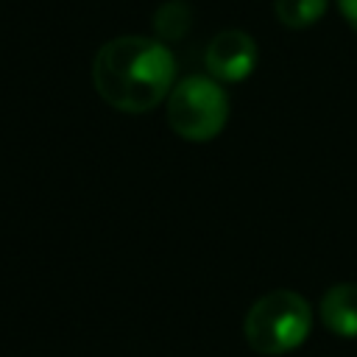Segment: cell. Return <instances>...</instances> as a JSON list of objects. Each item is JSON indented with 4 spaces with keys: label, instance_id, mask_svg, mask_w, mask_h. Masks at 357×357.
Listing matches in <instances>:
<instances>
[{
    "label": "cell",
    "instance_id": "cell-1",
    "mask_svg": "<svg viewBox=\"0 0 357 357\" xmlns=\"http://www.w3.org/2000/svg\"><path fill=\"white\" fill-rule=\"evenodd\" d=\"M176 59L151 36H117L92 59V86L112 109L142 114L156 109L173 89Z\"/></svg>",
    "mask_w": 357,
    "mask_h": 357
},
{
    "label": "cell",
    "instance_id": "cell-2",
    "mask_svg": "<svg viewBox=\"0 0 357 357\" xmlns=\"http://www.w3.org/2000/svg\"><path fill=\"white\" fill-rule=\"evenodd\" d=\"M312 326L307 298L293 290H271L251 304L243 321L248 346L262 357H279L301 346Z\"/></svg>",
    "mask_w": 357,
    "mask_h": 357
},
{
    "label": "cell",
    "instance_id": "cell-3",
    "mask_svg": "<svg viewBox=\"0 0 357 357\" xmlns=\"http://www.w3.org/2000/svg\"><path fill=\"white\" fill-rule=\"evenodd\" d=\"M167 126L190 142L215 139L229 120V95L212 75H187L167 95Z\"/></svg>",
    "mask_w": 357,
    "mask_h": 357
},
{
    "label": "cell",
    "instance_id": "cell-4",
    "mask_svg": "<svg viewBox=\"0 0 357 357\" xmlns=\"http://www.w3.org/2000/svg\"><path fill=\"white\" fill-rule=\"evenodd\" d=\"M259 50L257 42L251 39V33L240 31V28H226L220 31L204 53V64L209 70V75L215 81H226V84H237L243 78H248L257 67Z\"/></svg>",
    "mask_w": 357,
    "mask_h": 357
},
{
    "label": "cell",
    "instance_id": "cell-5",
    "mask_svg": "<svg viewBox=\"0 0 357 357\" xmlns=\"http://www.w3.org/2000/svg\"><path fill=\"white\" fill-rule=\"evenodd\" d=\"M321 321L340 337H357V282H343L324 293Z\"/></svg>",
    "mask_w": 357,
    "mask_h": 357
},
{
    "label": "cell",
    "instance_id": "cell-6",
    "mask_svg": "<svg viewBox=\"0 0 357 357\" xmlns=\"http://www.w3.org/2000/svg\"><path fill=\"white\" fill-rule=\"evenodd\" d=\"M190 25H192V8L184 0H167L153 14V31L159 42L181 39L190 31Z\"/></svg>",
    "mask_w": 357,
    "mask_h": 357
},
{
    "label": "cell",
    "instance_id": "cell-7",
    "mask_svg": "<svg viewBox=\"0 0 357 357\" xmlns=\"http://www.w3.org/2000/svg\"><path fill=\"white\" fill-rule=\"evenodd\" d=\"M326 3L329 0H273V14L284 28L301 31L324 17Z\"/></svg>",
    "mask_w": 357,
    "mask_h": 357
},
{
    "label": "cell",
    "instance_id": "cell-8",
    "mask_svg": "<svg viewBox=\"0 0 357 357\" xmlns=\"http://www.w3.org/2000/svg\"><path fill=\"white\" fill-rule=\"evenodd\" d=\"M337 8L343 14V20L349 22V28L357 33V0H337Z\"/></svg>",
    "mask_w": 357,
    "mask_h": 357
}]
</instances>
